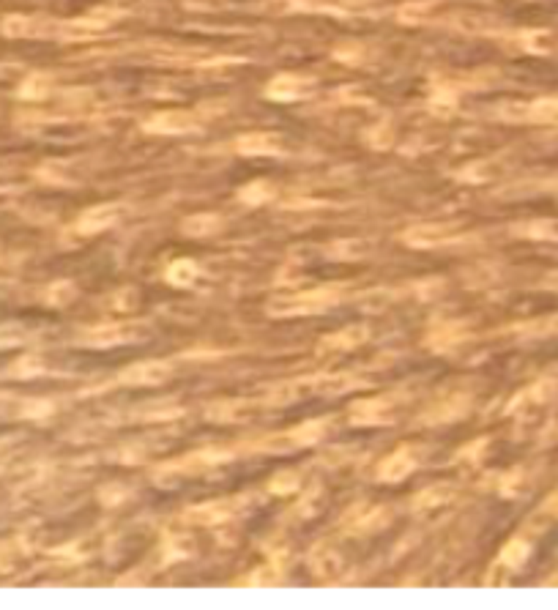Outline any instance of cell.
Here are the masks:
<instances>
[{
	"label": "cell",
	"instance_id": "3957f363",
	"mask_svg": "<svg viewBox=\"0 0 558 610\" xmlns=\"http://www.w3.org/2000/svg\"><path fill=\"white\" fill-rule=\"evenodd\" d=\"M238 151L241 153H277L279 140L274 134H247L238 140Z\"/></svg>",
	"mask_w": 558,
	"mask_h": 610
},
{
	"label": "cell",
	"instance_id": "277c9868",
	"mask_svg": "<svg viewBox=\"0 0 558 610\" xmlns=\"http://www.w3.org/2000/svg\"><path fill=\"white\" fill-rule=\"evenodd\" d=\"M167 378V367L164 364H140L124 372V381L129 383H156Z\"/></svg>",
	"mask_w": 558,
	"mask_h": 610
},
{
	"label": "cell",
	"instance_id": "7a4b0ae2",
	"mask_svg": "<svg viewBox=\"0 0 558 610\" xmlns=\"http://www.w3.org/2000/svg\"><path fill=\"white\" fill-rule=\"evenodd\" d=\"M145 129L156 131V134H183V131L195 129V118L189 112H162V115L151 118Z\"/></svg>",
	"mask_w": 558,
	"mask_h": 610
},
{
	"label": "cell",
	"instance_id": "ba28073f",
	"mask_svg": "<svg viewBox=\"0 0 558 610\" xmlns=\"http://www.w3.org/2000/svg\"><path fill=\"white\" fill-rule=\"evenodd\" d=\"M430 11H432V3H410V6H403V8H400V20H403V22H419V20H424Z\"/></svg>",
	"mask_w": 558,
	"mask_h": 610
},
{
	"label": "cell",
	"instance_id": "52a82bcc",
	"mask_svg": "<svg viewBox=\"0 0 558 610\" xmlns=\"http://www.w3.org/2000/svg\"><path fill=\"white\" fill-rule=\"evenodd\" d=\"M219 228V219L216 216H211V214H200V216H192L183 230L189 233V235H205V233H214V230Z\"/></svg>",
	"mask_w": 558,
	"mask_h": 610
},
{
	"label": "cell",
	"instance_id": "9c48e42d",
	"mask_svg": "<svg viewBox=\"0 0 558 610\" xmlns=\"http://www.w3.org/2000/svg\"><path fill=\"white\" fill-rule=\"evenodd\" d=\"M268 195H271V189H268L266 183H252L249 189L241 192V197H244L247 203H263V200H268Z\"/></svg>",
	"mask_w": 558,
	"mask_h": 610
},
{
	"label": "cell",
	"instance_id": "5b68a950",
	"mask_svg": "<svg viewBox=\"0 0 558 610\" xmlns=\"http://www.w3.org/2000/svg\"><path fill=\"white\" fill-rule=\"evenodd\" d=\"M410 468H413V460L408 452H397L391 460H386V465L381 468V476L383 479H403L405 474H410Z\"/></svg>",
	"mask_w": 558,
	"mask_h": 610
},
{
	"label": "cell",
	"instance_id": "6da1fadb",
	"mask_svg": "<svg viewBox=\"0 0 558 610\" xmlns=\"http://www.w3.org/2000/svg\"><path fill=\"white\" fill-rule=\"evenodd\" d=\"M306 91H309V79L293 77V74H282L268 85V96H271V99H279V102L301 99Z\"/></svg>",
	"mask_w": 558,
	"mask_h": 610
},
{
	"label": "cell",
	"instance_id": "8992f818",
	"mask_svg": "<svg viewBox=\"0 0 558 610\" xmlns=\"http://www.w3.org/2000/svg\"><path fill=\"white\" fill-rule=\"evenodd\" d=\"M197 277V266L192 263V260H178L170 266V271H167V280L178 285V287H186V285H192V280Z\"/></svg>",
	"mask_w": 558,
	"mask_h": 610
}]
</instances>
